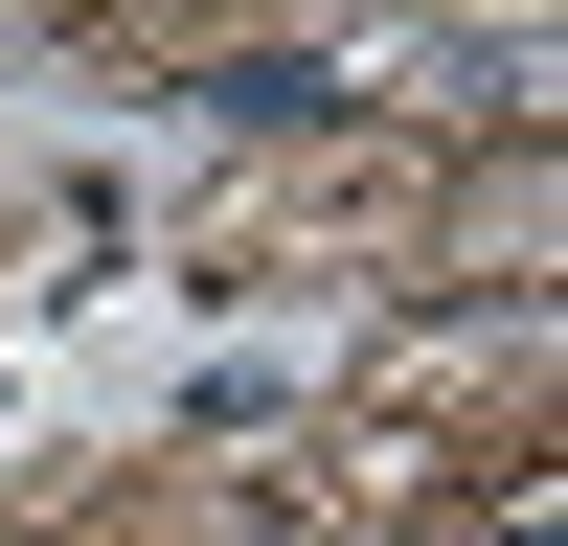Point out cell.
<instances>
[{"mask_svg": "<svg viewBox=\"0 0 568 546\" xmlns=\"http://www.w3.org/2000/svg\"><path fill=\"white\" fill-rule=\"evenodd\" d=\"M205 114H251V136H296V114H342V69H318V46H227V69H205Z\"/></svg>", "mask_w": 568, "mask_h": 546, "instance_id": "obj_1", "label": "cell"}]
</instances>
